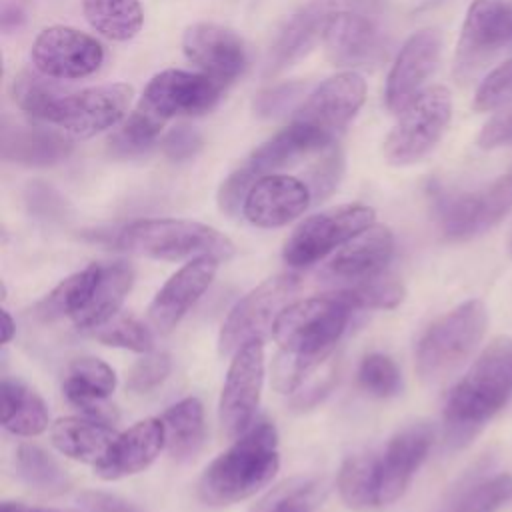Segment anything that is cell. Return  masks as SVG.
Segmentation results:
<instances>
[{"label":"cell","instance_id":"1","mask_svg":"<svg viewBox=\"0 0 512 512\" xmlns=\"http://www.w3.org/2000/svg\"><path fill=\"white\" fill-rule=\"evenodd\" d=\"M512 396V338H494L452 388L444 424L454 446L466 444Z\"/></svg>","mask_w":512,"mask_h":512},{"label":"cell","instance_id":"2","mask_svg":"<svg viewBox=\"0 0 512 512\" xmlns=\"http://www.w3.org/2000/svg\"><path fill=\"white\" fill-rule=\"evenodd\" d=\"M278 466V432L272 422H258L206 466L198 494L210 506L246 500L272 482Z\"/></svg>","mask_w":512,"mask_h":512},{"label":"cell","instance_id":"3","mask_svg":"<svg viewBox=\"0 0 512 512\" xmlns=\"http://www.w3.org/2000/svg\"><path fill=\"white\" fill-rule=\"evenodd\" d=\"M364 100V76L356 70H342L308 94L286 128L306 154L326 150L354 120Z\"/></svg>","mask_w":512,"mask_h":512},{"label":"cell","instance_id":"4","mask_svg":"<svg viewBox=\"0 0 512 512\" xmlns=\"http://www.w3.org/2000/svg\"><path fill=\"white\" fill-rule=\"evenodd\" d=\"M114 244L130 254L156 260H184L212 256L228 260L234 244L216 228L184 218H144L126 224Z\"/></svg>","mask_w":512,"mask_h":512},{"label":"cell","instance_id":"5","mask_svg":"<svg viewBox=\"0 0 512 512\" xmlns=\"http://www.w3.org/2000/svg\"><path fill=\"white\" fill-rule=\"evenodd\" d=\"M350 312L338 294L304 298L280 312L272 336L282 354L318 368L344 334Z\"/></svg>","mask_w":512,"mask_h":512},{"label":"cell","instance_id":"6","mask_svg":"<svg viewBox=\"0 0 512 512\" xmlns=\"http://www.w3.org/2000/svg\"><path fill=\"white\" fill-rule=\"evenodd\" d=\"M488 324L480 300H468L438 318L416 346V370L424 382H438L458 370L484 338Z\"/></svg>","mask_w":512,"mask_h":512},{"label":"cell","instance_id":"7","mask_svg":"<svg viewBox=\"0 0 512 512\" xmlns=\"http://www.w3.org/2000/svg\"><path fill=\"white\" fill-rule=\"evenodd\" d=\"M452 118V94L446 86L424 88L400 114L388 132L382 152L386 162L408 166L428 156L442 140Z\"/></svg>","mask_w":512,"mask_h":512},{"label":"cell","instance_id":"8","mask_svg":"<svg viewBox=\"0 0 512 512\" xmlns=\"http://www.w3.org/2000/svg\"><path fill=\"white\" fill-rule=\"evenodd\" d=\"M298 284V276L280 274L264 280L242 300H238L220 328V356H234L244 344L264 340V336L272 332L280 312L290 304Z\"/></svg>","mask_w":512,"mask_h":512},{"label":"cell","instance_id":"9","mask_svg":"<svg viewBox=\"0 0 512 512\" xmlns=\"http://www.w3.org/2000/svg\"><path fill=\"white\" fill-rule=\"evenodd\" d=\"M374 220L376 212L366 204H342L322 210L294 228L284 244V260L294 268L314 264L372 226Z\"/></svg>","mask_w":512,"mask_h":512},{"label":"cell","instance_id":"10","mask_svg":"<svg viewBox=\"0 0 512 512\" xmlns=\"http://www.w3.org/2000/svg\"><path fill=\"white\" fill-rule=\"evenodd\" d=\"M512 208V174L470 192H438L436 220L448 240L474 238L498 224Z\"/></svg>","mask_w":512,"mask_h":512},{"label":"cell","instance_id":"11","mask_svg":"<svg viewBox=\"0 0 512 512\" xmlns=\"http://www.w3.org/2000/svg\"><path fill=\"white\" fill-rule=\"evenodd\" d=\"M134 88L126 82L90 86L64 92L44 122L58 126L74 138H90L116 126L130 108Z\"/></svg>","mask_w":512,"mask_h":512},{"label":"cell","instance_id":"12","mask_svg":"<svg viewBox=\"0 0 512 512\" xmlns=\"http://www.w3.org/2000/svg\"><path fill=\"white\" fill-rule=\"evenodd\" d=\"M512 42V2L472 0L454 54V76L470 80Z\"/></svg>","mask_w":512,"mask_h":512},{"label":"cell","instance_id":"13","mask_svg":"<svg viewBox=\"0 0 512 512\" xmlns=\"http://www.w3.org/2000/svg\"><path fill=\"white\" fill-rule=\"evenodd\" d=\"M264 382V346L262 340L244 344L230 362L226 382L220 394L218 418L226 438L242 436L256 414Z\"/></svg>","mask_w":512,"mask_h":512},{"label":"cell","instance_id":"14","mask_svg":"<svg viewBox=\"0 0 512 512\" xmlns=\"http://www.w3.org/2000/svg\"><path fill=\"white\" fill-rule=\"evenodd\" d=\"M30 58L38 72L54 80H76L90 76L100 68L104 48L90 34L56 24L44 28L36 36Z\"/></svg>","mask_w":512,"mask_h":512},{"label":"cell","instance_id":"15","mask_svg":"<svg viewBox=\"0 0 512 512\" xmlns=\"http://www.w3.org/2000/svg\"><path fill=\"white\" fill-rule=\"evenodd\" d=\"M220 88L218 82L202 72L170 68L148 80L140 104L162 120H170L172 116H200L218 104Z\"/></svg>","mask_w":512,"mask_h":512},{"label":"cell","instance_id":"16","mask_svg":"<svg viewBox=\"0 0 512 512\" xmlns=\"http://www.w3.org/2000/svg\"><path fill=\"white\" fill-rule=\"evenodd\" d=\"M182 52L188 62L220 86L234 82L248 64L242 38L214 22L190 24L182 34Z\"/></svg>","mask_w":512,"mask_h":512},{"label":"cell","instance_id":"17","mask_svg":"<svg viewBox=\"0 0 512 512\" xmlns=\"http://www.w3.org/2000/svg\"><path fill=\"white\" fill-rule=\"evenodd\" d=\"M440 52L442 38L436 28L418 30L402 44L386 78L384 100L390 112L400 114L424 90L440 62Z\"/></svg>","mask_w":512,"mask_h":512},{"label":"cell","instance_id":"18","mask_svg":"<svg viewBox=\"0 0 512 512\" xmlns=\"http://www.w3.org/2000/svg\"><path fill=\"white\" fill-rule=\"evenodd\" d=\"M434 442L430 424H412L394 434L378 456V506L396 502L426 460Z\"/></svg>","mask_w":512,"mask_h":512},{"label":"cell","instance_id":"19","mask_svg":"<svg viewBox=\"0 0 512 512\" xmlns=\"http://www.w3.org/2000/svg\"><path fill=\"white\" fill-rule=\"evenodd\" d=\"M310 202L306 182L288 174H264L252 184L242 214L258 228H280L304 214Z\"/></svg>","mask_w":512,"mask_h":512},{"label":"cell","instance_id":"20","mask_svg":"<svg viewBox=\"0 0 512 512\" xmlns=\"http://www.w3.org/2000/svg\"><path fill=\"white\" fill-rule=\"evenodd\" d=\"M338 12L336 0H308L278 30L264 64L266 76H276L306 56Z\"/></svg>","mask_w":512,"mask_h":512},{"label":"cell","instance_id":"21","mask_svg":"<svg viewBox=\"0 0 512 512\" xmlns=\"http://www.w3.org/2000/svg\"><path fill=\"white\" fill-rule=\"evenodd\" d=\"M322 40L328 60L344 70L370 68L386 56V42L378 26L356 12H336Z\"/></svg>","mask_w":512,"mask_h":512},{"label":"cell","instance_id":"22","mask_svg":"<svg viewBox=\"0 0 512 512\" xmlns=\"http://www.w3.org/2000/svg\"><path fill=\"white\" fill-rule=\"evenodd\" d=\"M218 262L220 260L212 256H200L174 272L158 290L148 308L152 326L160 332H170L212 284Z\"/></svg>","mask_w":512,"mask_h":512},{"label":"cell","instance_id":"23","mask_svg":"<svg viewBox=\"0 0 512 512\" xmlns=\"http://www.w3.org/2000/svg\"><path fill=\"white\" fill-rule=\"evenodd\" d=\"M166 446L162 418H146L118 434L108 454L94 466L104 480H118L146 470Z\"/></svg>","mask_w":512,"mask_h":512},{"label":"cell","instance_id":"24","mask_svg":"<svg viewBox=\"0 0 512 512\" xmlns=\"http://www.w3.org/2000/svg\"><path fill=\"white\" fill-rule=\"evenodd\" d=\"M394 254V236L382 224H372L350 238L330 260L328 274L332 278L362 282L378 276Z\"/></svg>","mask_w":512,"mask_h":512},{"label":"cell","instance_id":"25","mask_svg":"<svg viewBox=\"0 0 512 512\" xmlns=\"http://www.w3.org/2000/svg\"><path fill=\"white\" fill-rule=\"evenodd\" d=\"M72 152L68 136L40 126H4L2 158L22 166H54Z\"/></svg>","mask_w":512,"mask_h":512},{"label":"cell","instance_id":"26","mask_svg":"<svg viewBox=\"0 0 512 512\" xmlns=\"http://www.w3.org/2000/svg\"><path fill=\"white\" fill-rule=\"evenodd\" d=\"M118 432L98 418H60L52 430V444L68 458L98 464L114 444Z\"/></svg>","mask_w":512,"mask_h":512},{"label":"cell","instance_id":"27","mask_svg":"<svg viewBox=\"0 0 512 512\" xmlns=\"http://www.w3.org/2000/svg\"><path fill=\"white\" fill-rule=\"evenodd\" d=\"M134 282V270L126 262L100 264L98 280L84 310L72 320L82 332H90L120 312V306Z\"/></svg>","mask_w":512,"mask_h":512},{"label":"cell","instance_id":"28","mask_svg":"<svg viewBox=\"0 0 512 512\" xmlns=\"http://www.w3.org/2000/svg\"><path fill=\"white\" fill-rule=\"evenodd\" d=\"M116 374L114 370L98 358L86 356L74 360L64 374L62 392L64 396L84 412L94 416L100 414L102 402L114 392Z\"/></svg>","mask_w":512,"mask_h":512},{"label":"cell","instance_id":"29","mask_svg":"<svg viewBox=\"0 0 512 512\" xmlns=\"http://www.w3.org/2000/svg\"><path fill=\"white\" fill-rule=\"evenodd\" d=\"M2 426L16 436H38L48 428L44 400L14 378L2 380Z\"/></svg>","mask_w":512,"mask_h":512},{"label":"cell","instance_id":"30","mask_svg":"<svg viewBox=\"0 0 512 512\" xmlns=\"http://www.w3.org/2000/svg\"><path fill=\"white\" fill-rule=\"evenodd\" d=\"M162 422L166 430V448L172 458L188 460L198 454L206 436L204 408L198 398L190 396L176 402L164 412Z\"/></svg>","mask_w":512,"mask_h":512},{"label":"cell","instance_id":"31","mask_svg":"<svg viewBox=\"0 0 512 512\" xmlns=\"http://www.w3.org/2000/svg\"><path fill=\"white\" fill-rule=\"evenodd\" d=\"M82 12L96 32L116 42L132 40L144 24L140 0H82Z\"/></svg>","mask_w":512,"mask_h":512},{"label":"cell","instance_id":"32","mask_svg":"<svg viewBox=\"0 0 512 512\" xmlns=\"http://www.w3.org/2000/svg\"><path fill=\"white\" fill-rule=\"evenodd\" d=\"M100 264H90L80 272L64 278L38 306L36 312L44 320H56L62 316L76 318L88 304L94 284L98 280Z\"/></svg>","mask_w":512,"mask_h":512},{"label":"cell","instance_id":"33","mask_svg":"<svg viewBox=\"0 0 512 512\" xmlns=\"http://www.w3.org/2000/svg\"><path fill=\"white\" fill-rule=\"evenodd\" d=\"M338 490L350 508L378 506V456L364 452L346 458L338 472Z\"/></svg>","mask_w":512,"mask_h":512},{"label":"cell","instance_id":"34","mask_svg":"<svg viewBox=\"0 0 512 512\" xmlns=\"http://www.w3.org/2000/svg\"><path fill=\"white\" fill-rule=\"evenodd\" d=\"M164 124L166 120H162L158 114H154L152 110H148L138 102L136 110L110 136L108 148L114 156H122V158L144 154L156 144Z\"/></svg>","mask_w":512,"mask_h":512},{"label":"cell","instance_id":"35","mask_svg":"<svg viewBox=\"0 0 512 512\" xmlns=\"http://www.w3.org/2000/svg\"><path fill=\"white\" fill-rule=\"evenodd\" d=\"M16 470L20 478L38 492L60 494L70 488V478L64 468L48 452L34 444L18 446Z\"/></svg>","mask_w":512,"mask_h":512},{"label":"cell","instance_id":"36","mask_svg":"<svg viewBox=\"0 0 512 512\" xmlns=\"http://www.w3.org/2000/svg\"><path fill=\"white\" fill-rule=\"evenodd\" d=\"M324 486L312 478H290L262 496L250 512H310L322 498Z\"/></svg>","mask_w":512,"mask_h":512},{"label":"cell","instance_id":"37","mask_svg":"<svg viewBox=\"0 0 512 512\" xmlns=\"http://www.w3.org/2000/svg\"><path fill=\"white\" fill-rule=\"evenodd\" d=\"M64 92L66 90L62 86H58L50 76L38 70L20 72L14 78V86H12L14 102L18 104V108L38 120H46L50 108Z\"/></svg>","mask_w":512,"mask_h":512},{"label":"cell","instance_id":"38","mask_svg":"<svg viewBox=\"0 0 512 512\" xmlns=\"http://www.w3.org/2000/svg\"><path fill=\"white\" fill-rule=\"evenodd\" d=\"M352 310H390L404 300V286L394 278H368L336 292Z\"/></svg>","mask_w":512,"mask_h":512},{"label":"cell","instance_id":"39","mask_svg":"<svg viewBox=\"0 0 512 512\" xmlns=\"http://www.w3.org/2000/svg\"><path fill=\"white\" fill-rule=\"evenodd\" d=\"M88 334L106 346L126 348L142 354L152 352V346H154L152 332L134 316H126L120 312L110 320H106L104 324L90 330Z\"/></svg>","mask_w":512,"mask_h":512},{"label":"cell","instance_id":"40","mask_svg":"<svg viewBox=\"0 0 512 512\" xmlns=\"http://www.w3.org/2000/svg\"><path fill=\"white\" fill-rule=\"evenodd\" d=\"M512 498V474H498L470 486L452 512H498Z\"/></svg>","mask_w":512,"mask_h":512},{"label":"cell","instance_id":"41","mask_svg":"<svg viewBox=\"0 0 512 512\" xmlns=\"http://www.w3.org/2000/svg\"><path fill=\"white\" fill-rule=\"evenodd\" d=\"M358 384L376 398H390L400 392L402 378L392 358L374 352L360 362Z\"/></svg>","mask_w":512,"mask_h":512},{"label":"cell","instance_id":"42","mask_svg":"<svg viewBox=\"0 0 512 512\" xmlns=\"http://www.w3.org/2000/svg\"><path fill=\"white\" fill-rule=\"evenodd\" d=\"M512 102V58L498 64L478 84L472 108L476 112H494Z\"/></svg>","mask_w":512,"mask_h":512},{"label":"cell","instance_id":"43","mask_svg":"<svg viewBox=\"0 0 512 512\" xmlns=\"http://www.w3.org/2000/svg\"><path fill=\"white\" fill-rule=\"evenodd\" d=\"M344 174V154L336 146H328L324 154L316 160V164L308 172V188L312 192V200H324L334 192L338 182L342 180Z\"/></svg>","mask_w":512,"mask_h":512},{"label":"cell","instance_id":"44","mask_svg":"<svg viewBox=\"0 0 512 512\" xmlns=\"http://www.w3.org/2000/svg\"><path fill=\"white\" fill-rule=\"evenodd\" d=\"M306 92L304 82H282L260 90L252 100V110L260 118H274L286 114L298 98Z\"/></svg>","mask_w":512,"mask_h":512},{"label":"cell","instance_id":"45","mask_svg":"<svg viewBox=\"0 0 512 512\" xmlns=\"http://www.w3.org/2000/svg\"><path fill=\"white\" fill-rule=\"evenodd\" d=\"M258 178H260V174L248 162H244L240 168L230 172L228 178L218 188V194H216L218 208L228 216H238L240 210L244 208V200H246L252 184Z\"/></svg>","mask_w":512,"mask_h":512},{"label":"cell","instance_id":"46","mask_svg":"<svg viewBox=\"0 0 512 512\" xmlns=\"http://www.w3.org/2000/svg\"><path fill=\"white\" fill-rule=\"evenodd\" d=\"M170 368H172V362L166 352H154V354L148 352L130 368L128 388L138 394L150 392L168 378Z\"/></svg>","mask_w":512,"mask_h":512},{"label":"cell","instance_id":"47","mask_svg":"<svg viewBox=\"0 0 512 512\" xmlns=\"http://www.w3.org/2000/svg\"><path fill=\"white\" fill-rule=\"evenodd\" d=\"M26 206L32 216L44 222H62L68 214L66 200L44 182H30L26 188Z\"/></svg>","mask_w":512,"mask_h":512},{"label":"cell","instance_id":"48","mask_svg":"<svg viewBox=\"0 0 512 512\" xmlns=\"http://www.w3.org/2000/svg\"><path fill=\"white\" fill-rule=\"evenodd\" d=\"M202 144H204L202 134L194 126H188V124L174 126L160 140L162 152L174 162H184V160L194 158L202 150Z\"/></svg>","mask_w":512,"mask_h":512},{"label":"cell","instance_id":"49","mask_svg":"<svg viewBox=\"0 0 512 512\" xmlns=\"http://www.w3.org/2000/svg\"><path fill=\"white\" fill-rule=\"evenodd\" d=\"M478 146L492 150L498 146H512V102L500 108L478 134Z\"/></svg>","mask_w":512,"mask_h":512},{"label":"cell","instance_id":"50","mask_svg":"<svg viewBox=\"0 0 512 512\" xmlns=\"http://www.w3.org/2000/svg\"><path fill=\"white\" fill-rule=\"evenodd\" d=\"M78 504L82 512H142L132 502L106 492H82Z\"/></svg>","mask_w":512,"mask_h":512},{"label":"cell","instance_id":"51","mask_svg":"<svg viewBox=\"0 0 512 512\" xmlns=\"http://www.w3.org/2000/svg\"><path fill=\"white\" fill-rule=\"evenodd\" d=\"M22 22H24L22 8L16 2H4V6H2V28H4V32L20 28Z\"/></svg>","mask_w":512,"mask_h":512},{"label":"cell","instance_id":"52","mask_svg":"<svg viewBox=\"0 0 512 512\" xmlns=\"http://www.w3.org/2000/svg\"><path fill=\"white\" fill-rule=\"evenodd\" d=\"M0 512H76V510H62V508H40V506H24L20 502H2Z\"/></svg>","mask_w":512,"mask_h":512},{"label":"cell","instance_id":"53","mask_svg":"<svg viewBox=\"0 0 512 512\" xmlns=\"http://www.w3.org/2000/svg\"><path fill=\"white\" fill-rule=\"evenodd\" d=\"M2 344H8L16 332V324L12 320V316L8 314V310H2Z\"/></svg>","mask_w":512,"mask_h":512},{"label":"cell","instance_id":"54","mask_svg":"<svg viewBox=\"0 0 512 512\" xmlns=\"http://www.w3.org/2000/svg\"><path fill=\"white\" fill-rule=\"evenodd\" d=\"M510 254H512V240H510Z\"/></svg>","mask_w":512,"mask_h":512}]
</instances>
